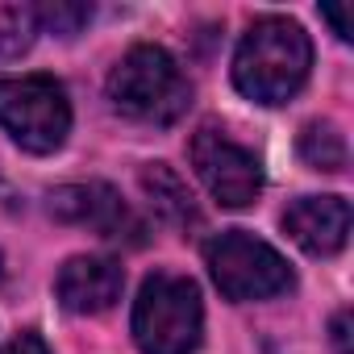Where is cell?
Returning <instances> with one entry per match:
<instances>
[{
    "label": "cell",
    "mask_w": 354,
    "mask_h": 354,
    "mask_svg": "<svg viewBox=\"0 0 354 354\" xmlns=\"http://www.w3.org/2000/svg\"><path fill=\"white\" fill-rule=\"evenodd\" d=\"M308 67H313L308 34L288 17H263L238 42L234 84L254 104H283L304 88Z\"/></svg>",
    "instance_id": "1"
},
{
    "label": "cell",
    "mask_w": 354,
    "mask_h": 354,
    "mask_svg": "<svg viewBox=\"0 0 354 354\" xmlns=\"http://www.w3.org/2000/svg\"><path fill=\"white\" fill-rule=\"evenodd\" d=\"M109 100L121 117L142 125H171L192 104V84L162 46H133L109 75Z\"/></svg>",
    "instance_id": "2"
},
{
    "label": "cell",
    "mask_w": 354,
    "mask_h": 354,
    "mask_svg": "<svg viewBox=\"0 0 354 354\" xmlns=\"http://www.w3.org/2000/svg\"><path fill=\"white\" fill-rule=\"evenodd\" d=\"M205 333L201 288L188 275H150L133 300V342L142 354H192Z\"/></svg>",
    "instance_id": "3"
},
{
    "label": "cell",
    "mask_w": 354,
    "mask_h": 354,
    "mask_svg": "<svg viewBox=\"0 0 354 354\" xmlns=\"http://www.w3.org/2000/svg\"><path fill=\"white\" fill-rule=\"evenodd\" d=\"M205 259H209L213 283L234 304L271 300V296H279V292L292 288V267L283 263V254L271 242H263V238H254L246 230L217 234L205 246Z\"/></svg>",
    "instance_id": "4"
},
{
    "label": "cell",
    "mask_w": 354,
    "mask_h": 354,
    "mask_svg": "<svg viewBox=\"0 0 354 354\" xmlns=\"http://www.w3.org/2000/svg\"><path fill=\"white\" fill-rule=\"evenodd\" d=\"M0 129L34 154H50L71 133V104L55 75L0 80Z\"/></svg>",
    "instance_id": "5"
},
{
    "label": "cell",
    "mask_w": 354,
    "mask_h": 354,
    "mask_svg": "<svg viewBox=\"0 0 354 354\" xmlns=\"http://www.w3.org/2000/svg\"><path fill=\"white\" fill-rule=\"evenodd\" d=\"M192 167L201 175V184L209 188V196L221 209H250L263 192V162L254 158V150H246L242 142H234L225 129L217 125H201L192 133Z\"/></svg>",
    "instance_id": "6"
},
{
    "label": "cell",
    "mask_w": 354,
    "mask_h": 354,
    "mask_svg": "<svg viewBox=\"0 0 354 354\" xmlns=\"http://www.w3.org/2000/svg\"><path fill=\"white\" fill-rule=\"evenodd\" d=\"M121 288H125V271H121V263H113L104 254H75L63 263V271L55 279L59 304L80 317L113 308L121 300Z\"/></svg>",
    "instance_id": "7"
},
{
    "label": "cell",
    "mask_w": 354,
    "mask_h": 354,
    "mask_svg": "<svg viewBox=\"0 0 354 354\" xmlns=\"http://www.w3.org/2000/svg\"><path fill=\"white\" fill-rule=\"evenodd\" d=\"M50 213L59 221H75V225H88L104 238H125V234H142V225L133 221V213L121 205V196L109 188V184H71V188H59L50 192Z\"/></svg>",
    "instance_id": "8"
},
{
    "label": "cell",
    "mask_w": 354,
    "mask_h": 354,
    "mask_svg": "<svg viewBox=\"0 0 354 354\" xmlns=\"http://www.w3.org/2000/svg\"><path fill=\"white\" fill-rule=\"evenodd\" d=\"M283 230L308 254H337L350 238V205L342 196H300L288 205Z\"/></svg>",
    "instance_id": "9"
},
{
    "label": "cell",
    "mask_w": 354,
    "mask_h": 354,
    "mask_svg": "<svg viewBox=\"0 0 354 354\" xmlns=\"http://www.w3.org/2000/svg\"><path fill=\"white\" fill-rule=\"evenodd\" d=\"M142 188H146L150 205H154L167 221H175V225H192V221L201 217L196 205H192V192L184 188V180H180V175H175L167 162H154V167L142 171Z\"/></svg>",
    "instance_id": "10"
},
{
    "label": "cell",
    "mask_w": 354,
    "mask_h": 354,
    "mask_svg": "<svg viewBox=\"0 0 354 354\" xmlns=\"http://www.w3.org/2000/svg\"><path fill=\"white\" fill-rule=\"evenodd\" d=\"M300 158L313 171L337 175L346 167V138H342V129L333 121H308L304 133H300Z\"/></svg>",
    "instance_id": "11"
},
{
    "label": "cell",
    "mask_w": 354,
    "mask_h": 354,
    "mask_svg": "<svg viewBox=\"0 0 354 354\" xmlns=\"http://www.w3.org/2000/svg\"><path fill=\"white\" fill-rule=\"evenodd\" d=\"M38 13L34 5H5L0 9V59H17L38 38Z\"/></svg>",
    "instance_id": "12"
},
{
    "label": "cell",
    "mask_w": 354,
    "mask_h": 354,
    "mask_svg": "<svg viewBox=\"0 0 354 354\" xmlns=\"http://www.w3.org/2000/svg\"><path fill=\"white\" fill-rule=\"evenodd\" d=\"M38 26L42 30H55L63 38L80 34L88 21H92V5H80V0H55V5H38Z\"/></svg>",
    "instance_id": "13"
},
{
    "label": "cell",
    "mask_w": 354,
    "mask_h": 354,
    "mask_svg": "<svg viewBox=\"0 0 354 354\" xmlns=\"http://www.w3.org/2000/svg\"><path fill=\"white\" fill-rule=\"evenodd\" d=\"M321 17H325V21L333 26V34H337L342 42H350V38H354V30H350V13H346V5H325V9H321Z\"/></svg>",
    "instance_id": "14"
},
{
    "label": "cell",
    "mask_w": 354,
    "mask_h": 354,
    "mask_svg": "<svg viewBox=\"0 0 354 354\" xmlns=\"http://www.w3.org/2000/svg\"><path fill=\"white\" fill-rule=\"evenodd\" d=\"M0 354H50V350H46V342H42L38 333H17Z\"/></svg>",
    "instance_id": "15"
},
{
    "label": "cell",
    "mask_w": 354,
    "mask_h": 354,
    "mask_svg": "<svg viewBox=\"0 0 354 354\" xmlns=\"http://www.w3.org/2000/svg\"><path fill=\"white\" fill-rule=\"evenodd\" d=\"M0 275H5V271H0Z\"/></svg>",
    "instance_id": "16"
}]
</instances>
